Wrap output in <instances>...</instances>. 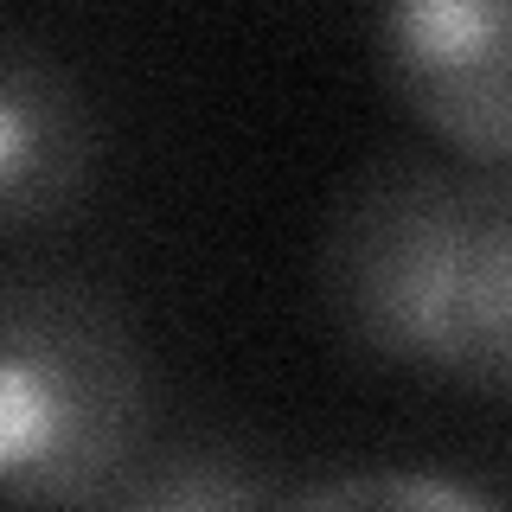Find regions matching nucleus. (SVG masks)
<instances>
[{
  "mask_svg": "<svg viewBox=\"0 0 512 512\" xmlns=\"http://www.w3.org/2000/svg\"><path fill=\"white\" fill-rule=\"evenodd\" d=\"M468 391L512 404V167H493L455 282Z\"/></svg>",
  "mask_w": 512,
  "mask_h": 512,
  "instance_id": "5",
  "label": "nucleus"
},
{
  "mask_svg": "<svg viewBox=\"0 0 512 512\" xmlns=\"http://www.w3.org/2000/svg\"><path fill=\"white\" fill-rule=\"evenodd\" d=\"M378 58L448 154L512 167V0H378Z\"/></svg>",
  "mask_w": 512,
  "mask_h": 512,
  "instance_id": "3",
  "label": "nucleus"
},
{
  "mask_svg": "<svg viewBox=\"0 0 512 512\" xmlns=\"http://www.w3.org/2000/svg\"><path fill=\"white\" fill-rule=\"evenodd\" d=\"M493 167L384 154L359 167L320 231V308L384 372L468 384L455 282Z\"/></svg>",
  "mask_w": 512,
  "mask_h": 512,
  "instance_id": "2",
  "label": "nucleus"
},
{
  "mask_svg": "<svg viewBox=\"0 0 512 512\" xmlns=\"http://www.w3.org/2000/svg\"><path fill=\"white\" fill-rule=\"evenodd\" d=\"M154 442V359L103 282L0 276V500L116 506Z\"/></svg>",
  "mask_w": 512,
  "mask_h": 512,
  "instance_id": "1",
  "label": "nucleus"
},
{
  "mask_svg": "<svg viewBox=\"0 0 512 512\" xmlns=\"http://www.w3.org/2000/svg\"><path fill=\"white\" fill-rule=\"evenodd\" d=\"M282 506H500V493L468 480H429V474H340L282 487Z\"/></svg>",
  "mask_w": 512,
  "mask_h": 512,
  "instance_id": "7",
  "label": "nucleus"
},
{
  "mask_svg": "<svg viewBox=\"0 0 512 512\" xmlns=\"http://www.w3.org/2000/svg\"><path fill=\"white\" fill-rule=\"evenodd\" d=\"M116 506L128 512H231V506H282V487H269L250 468L244 448L218 436L148 442L135 474L122 480Z\"/></svg>",
  "mask_w": 512,
  "mask_h": 512,
  "instance_id": "6",
  "label": "nucleus"
},
{
  "mask_svg": "<svg viewBox=\"0 0 512 512\" xmlns=\"http://www.w3.org/2000/svg\"><path fill=\"white\" fill-rule=\"evenodd\" d=\"M103 173V122L71 64L0 32V244H26L90 205Z\"/></svg>",
  "mask_w": 512,
  "mask_h": 512,
  "instance_id": "4",
  "label": "nucleus"
}]
</instances>
